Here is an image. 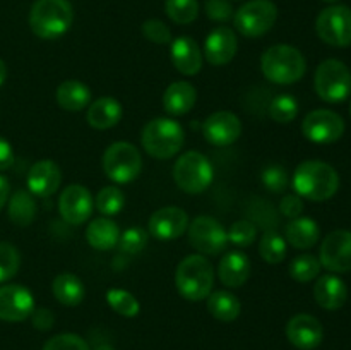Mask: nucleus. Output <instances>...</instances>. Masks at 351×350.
Wrapping results in <instances>:
<instances>
[{
    "label": "nucleus",
    "mask_w": 351,
    "mask_h": 350,
    "mask_svg": "<svg viewBox=\"0 0 351 350\" xmlns=\"http://www.w3.org/2000/svg\"><path fill=\"white\" fill-rule=\"evenodd\" d=\"M204 9L209 19L216 23H228L235 16L230 0H206Z\"/></svg>",
    "instance_id": "44"
},
{
    "label": "nucleus",
    "mask_w": 351,
    "mask_h": 350,
    "mask_svg": "<svg viewBox=\"0 0 351 350\" xmlns=\"http://www.w3.org/2000/svg\"><path fill=\"white\" fill-rule=\"evenodd\" d=\"M27 191L38 198H50L62 184V170L53 160H40L27 172Z\"/></svg>",
    "instance_id": "20"
},
{
    "label": "nucleus",
    "mask_w": 351,
    "mask_h": 350,
    "mask_svg": "<svg viewBox=\"0 0 351 350\" xmlns=\"http://www.w3.org/2000/svg\"><path fill=\"white\" fill-rule=\"evenodd\" d=\"M197 102V91L189 81H175L165 89L163 108L173 117L185 115L194 108Z\"/></svg>",
    "instance_id": "24"
},
{
    "label": "nucleus",
    "mask_w": 351,
    "mask_h": 350,
    "mask_svg": "<svg viewBox=\"0 0 351 350\" xmlns=\"http://www.w3.org/2000/svg\"><path fill=\"white\" fill-rule=\"evenodd\" d=\"M143 34L156 45H170L173 40L170 27L160 19H147L143 24Z\"/></svg>",
    "instance_id": "43"
},
{
    "label": "nucleus",
    "mask_w": 351,
    "mask_h": 350,
    "mask_svg": "<svg viewBox=\"0 0 351 350\" xmlns=\"http://www.w3.org/2000/svg\"><path fill=\"white\" fill-rule=\"evenodd\" d=\"M208 311L218 321L230 323L239 318L242 312V304H240L239 297L230 290H216L209 294Z\"/></svg>",
    "instance_id": "31"
},
{
    "label": "nucleus",
    "mask_w": 351,
    "mask_h": 350,
    "mask_svg": "<svg viewBox=\"0 0 351 350\" xmlns=\"http://www.w3.org/2000/svg\"><path fill=\"white\" fill-rule=\"evenodd\" d=\"M189 242L202 256H216L228 247V232L209 215L195 216L189 223Z\"/></svg>",
    "instance_id": "10"
},
{
    "label": "nucleus",
    "mask_w": 351,
    "mask_h": 350,
    "mask_svg": "<svg viewBox=\"0 0 351 350\" xmlns=\"http://www.w3.org/2000/svg\"><path fill=\"white\" fill-rule=\"evenodd\" d=\"M43 350H91V347L79 335H74V333H60V335L51 336L43 345Z\"/></svg>",
    "instance_id": "42"
},
{
    "label": "nucleus",
    "mask_w": 351,
    "mask_h": 350,
    "mask_svg": "<svg viewBox=\"0 0 351 350\" xmlns=\"http://www.w3.org/2000/svg\"><path fill=\"white\" fill-rule=\"evenodd\" d=\"M122 115L123 110L119 100L112 98V96H101L88 106L86 120L93 129L106 130L115 127L122 120Z\"/></svg>",
    "instance_id": "23"
},
{
    "label": "nucleus",
    "mask_w": 351,
    "mask_h": 350,
    "mask_svg": "<svg viewBox=\"0 0 351 350\" xmlns=\"http://www.w3.org/2000/svg\"><path fill=\"white\" fill-rule=\"evenodd\" d=\"M350 112H351V105H350Z\"/></svg>",
    "instance_id": "52"
},
{
    "label": "nucleus",
    "mask_w": 351,
    "mask_h": 350,
    "mask_svg": "<svg viewBox=\"0 0 351 350\" xmlns=\"http://www.w3.org/2000/svg\"><path fill=\"white\" fill-rule=\"evenodd\" d=\"M315 93L328 103L345 102L351 95V71L338 58H328L315 71Z\"/></svg>",
    "instance_id": "8"
},
{
    "label": "nucleus",
    "mask_w": 351,
    "mask_h": 350,
    "mask_svg": "<svg viewBox=\"0 0 351 350\" xmlns=\"http://www.w3.org/2000/svg\"><path fill=\"white\" fill-rule=\"evenodd\" d=\"M259 254L266 263L278 264L287 256V240L276 230H266L261 237Z\"/></svg>",
    "instance_id": "32"
},
{
    "label": "nucleus",
    "mask_w": 351,
    "mask_h": 350,
    "mask_svg": "<svg viewBox=\"0 0 351 350\" xmlns=\"http://www.w3.org/2000/svg\"><path fill=\"white\" fill-rule=\"evenodd\" d=\"M242 120L228 110L211 113L202 124V134L213 146L226 148L242 136Z\"/></svg>",
    "instance_id": "15"
},
{
    "label": "nucleus",
    "mask_w": 351,
    "mask_h": 350,
    "mask_svg": "<svg viewBox=\"0 0 351 350\" xmlns=\"http://www.w3.org/2000/svg\"><path fill=\"white\" fill-rule=\"evenodd\" d=\"M261 180H263V185L267 191L273 192V194H281V192L287 191L290 177H288L287 168L273 163L264 168L263 174H261Z\"/></svg>",
    "instance_id": "40"
},
{
    "label": "nucleus",
    "mask_w": 351,
    "mask_h": 350,
    "mask_svg": "<svg viewBox=\"0 0 351 350\" xmlns=\"http://www.w3.org/2000/svg\"><path fill=\"white\" fill-rule=\"evenodd\" d=\"M298 110H300V106H298V102L295 96L278 95L271 100L267 112H269L271 120H274V122L290 124L291 120L297 119Z\"/></svg>",
    "instance_id": "35"
},
{
    "label": "nucleus",
    "mask_w": 351,
    "mask_h": 350,
    "mask_svg": "<svg viewBox=\"0 0 351 350\" xmlns=\"http://www.w3.org/2000/svg\"><path fill=\"white\" fill-rule=\"evenodd\" d=\"M189 229V215L178 206H165L151 215L147 232L158 240L170 242L184 235Z\"/></svg>",
    "instance_id": "16"
},
{
    "label": "nucleus",
    "mask_w": 351,
    "mask_h": 350,
    "mask_svg": "<svg viewBox=\"0 0 351 350\" xmlns=\"http://www.w3.org/2000/svg\"><path fill=\"white\" fill-rule=\"evenodd\" d=\"M34 311V297L24 285L10 283L0 287V319L21 323Z\"/></svg>",
    "instance_id": "17"
},
{
    "label": "nucleus",
    "mask_w": 351,
    "mask_h": 350,
    "mask_svg": "<svg viewBox=\"0 0 351 350\" xmlns=\"http://www.w3.org/2000/svg\"><path fill=\"white\" fill-rule=\"evenodd\" d=\"M74 9L69 0H36L29 10V27L41 40H57L72 26Z\"/></svg>",
    "instance_id": "4"
},
{
    "label": "nucleus",
    "mask_w": 351,
    "mask_h": 350,
    "mask_svg": "<svg viewBox=\"0 0 351 350\" xmlns=\"http://www.w3.org/2000/svg\"><path fill=\"white\" fill-rule=\"evenodd\" d=\"M33 319V326L38 329H50L53 326V314L47 307H34V311L29 316Z\"/></svg>",
    "instance_id": "46"
},
{
    "label": "nucleus",
    "mask_w": 351,
    "mask_h": 350,
    "mask_svg": "<svg viewBox=\"0 0 351 350\" xmlns=\"http://www.w3.org/2000/svg\"><path fill=\"white\" fill-rule=\"evenodd\" d=\"M5 79H7V65H5V62L0 58V86L5 82Z\"/></svg>",
    "instance_id": "49"
},
{
    "label": "nucleus",
    "mask_w": 351,
    "mask_h": 350,
    "mask_svg": "<svg viewBox=\"0 0 351 350\" xmlns=\"http://www.w3.org/2000/svg\"><path fill=\"white\" fill-rule=\"evenodd\" d=\"M324 2H329V3H335V2H338V0H324Z\"/></svg>",
    "instance_id": "51"
},
{
    "label": "nucleus",
    "mask_w": 351,
    "mask_h": 350,
    "mask_svg": "<svg viewBox=\"0 0 351 350\" xmlns=\"http://www.w3.org/2000/svg\"><path fill=\"white\" fill-rule=\"evenodd\" d=\"M315 31L324 43L331 47L351 45V9L346 5H331L319 14Z\"/></svg>",
    "instance_id": "11"
},
{
    "label": "nucleus",
    "mask_w": 351,
    "mask_h": 350,
    "mask_svg": "<svg viewBox=\"0 0 351 350\" xmlns=\"http://www.w3.org/2000/svg\"><path fill=\"white\" fill-rule=\"evenodd\" d=\"M278 19V7L271 0H249L233 16L237 31L245 38H261Z\"/></svg>",
    "instance_id": "9"
},
{
    "label": "nucleus",
    "mask_w": 351,
    "mask_h": 350,
    "mask_svg": "<svg viewBox=\"0 0 351 350\" xmlns=\"http://www.w3.org/2000/svg\"><path fill=\"white\" fill-rule=\"evenodd\" d=\"M14 165V151L7 139L0 136V172L7 170Z\"/></svg>",
    "instance_id": "47"
},
{
    "label": "nucleus",
    "mask_w": 351,
    "mask_h": 350,
    "mask_svg": "<svg viewBox=\"0 0 351 350\" xmlns=\"http://www.w3.org/2000/svg\"><path fill=\"white\" fill-rule=\"evenodd\" d=\"M101 165L110 180L117 184H129L141 175L143 156L134 144L127 141H117L105 150Z\"/></svg>",
    "instance_id": "7"
},
{
    "label": "nucleus",
    "mask_w": 351,
    "mask_h": 350,
    "mask_svg": "<svg viewBox=\"0 0 351 350\" xmlns=\"http://www.w3.org/2000/svg\"><path fill=\"white\" fill-rule=\"evenodd\" d=\"M288 271H290V277L295 281L307 283V281H312L319 275L321 261L315 256H312V254H302V256H297L291 261Z\"/></svg>",
    "instance_id": "36"
},
{
    "label": "nucleus",
    "mask_w": 351,
    "mask_h": 350,
    "mask_svg": "<svg viewBox=\"0 0 351 350\" xmlns=\"http://www.w3.org/2000/svg\"><path fill=\"white\" fill-rule=\"evenodd\" d=\"M314 299L322 309L328 311H336L343 307L348 299V288L345 281L336 275H324L314 285Z\"/></svg>",
    "instance_id": "25"
},
{
    "label": "nucleus",
    "mask_w": 351,
    "mask_h": 350,
    "mask_svg": "<svg viewBox=\"0 0 351 350\" xmlns=\"http://www.w3.org/2000/svg\"><path fill=\"white\" fill-rule=\"evenodd\" d=\"M226 232H228V242L237 247H250L257 239V226L245 218L233 222Z\"/></svg>",
    "instance_id": "39"
},
{
    "label": "nucleus",
    "mask_w": 351,
    "mask_h": 350,
    "mask_svg": "<svg viewBox=\"0 0 351 350\" xmlns=\"http://www.w3.org/2000/svg\"><path fill=\"white\" fill-rule=\"evenodd\" d=\"M215 178V170L208 156L199 151H187L182 154L173 167V180L187 194H201Z\"/></svg>",
    "instance_id": "6"
},
{
    "label": "nucleus",
    "mask_w": 351,
    "mask_h": 350,
    "mask_svg": "<svg viewBox=\"0 0 351 350\" xmlns=\"http://www.w3.org/2000/svg\"><path fill=\"white\" fill-rule=\"evenodd\" d=\"M106 302L117 314L123 318H136L141 312V304L130 292L122 288H110L106 292Z\"/></svg>",
    "instance_id": "34"
},
{
    "label": "nucleus",
    "mask_w": 351,
    "mask_h": 350,
    "mask_svg": "<svg viewBox=\"0 0 351 350\" xmlns=\"http://www.w3.org/2000/svg\"><path fill=\"white\" fill-rule=\"evenodd\" d=\"M51 292L62 305H69V307L81 304L86 294L82 280L74 273L57 275L51 283Z\"/></svg>",
    "instance_id": "29"
},
{
    "label": "nucleus",
    "mask_w": 351,
    "mask_h": 350,
    "mask_svg": "<svg viewBox=\"0 0 351 350\" xmlns=\"http://www.w3.org/2000/svg\"><path fill=\"white\" fill-rule=\"evenodd\" d=\"M165 12L173 23L191 24L199 16V2L197 0H167Z\"/></svg>",
    "instance_id": "37"
},
{
    "label": "nucleus",
    "mask_w": 351,
    "mask_h": 350,
    "mask_svg": "<svg viewBox=\"0 0 351 350\" xmlns=\"http://www.w3.org/2000/svg\"><path fill=\"white\" fill-rule=\"evenodd\" d=\"M9 196H10V184L3 175H0V211L2 208L5 206V202L9 201Z\"/></svg>",
    "instance_id": "48"
},
{
    "label": "nucleus",
    "mask_w": 351,
    "mask_h": 350,
    "mask_svg": "<svg viewBox=\"0 0 351 350\" xmlns=\"http://www.w3.org/2000/svg\"><path fill=\"white\" fill-rule=\"evenodd\" d=\"M293 189L300 198L322 202L331 199L339 189V175L329 163L321 160L302 161L293 174Z\"/></svg>",
    "instance_id": "1"
},
{
    "label": "nucleus",
    "mask_w": 351,
    "mask_h": 350,
    "mask_svg": "<svg viewBox=\"0 0 351 350\" xmlns=\"http://www.w3.org/2000/svg\"><path fill=\"white\" fill-rule=\"evenodd\" d=\"M120 239V229L108 216H98L86 229V240L93 249L110 250L117 247Z\"/></svg>",
    "instance_id": "26"
},
{
    "label": "nucleus",
    "mask_w": 351,
    "mask_h": 350,
    "mask_svg": "<svg viewBox=\"0 0 351 350\" xmlns=\"http://www.w3.org/2000/svg\"><path fill=\"white\" fill-rule=\"evenodd\" d=\"M249 256L240 250H230L221 257L218 264V277L221 283L228 288H239L250 277Z\"/></svg>",
    "instance_id": "22"
},
{
    "label": "nucleus",
    "mask_w": 351,
    "mask_h": 350,
    "mask_svg": "<svg viewBox=\"0 0 351 350\" xmlns=\"http://www.w3.org/2000/svg\"><path fill=\"white\" fill-rule=\"evenodd\" d=\"M95 206L103 216H115L125 206V196L115 185H106V187L99 189V192L95 198Z\"/></svg>",
    "instance_id": "33"
},
{
    "label": "nucleus",
    "mask_w": 351,
    "mask_h": 350,
    "mask_svg": "<svg viewBox=\"0 0 351 350\" xmlns=\"http://www.w3.org/2000/svg\"><path fill=\"white\" fill-rule=\"evenodd\" d=\"M302 132L312 143L331 144L345 134V120L332 110L319 108L307 113L302 122Z\"/></svg>",
    "instance_id": "12"
},
{
    "label": "nucleus",
    "mask_w": 351,
    "mask_h": 350,
    "mask_svg": "<svg viewBox=\"0 0 351 350\" xmlns=\"http://www.w3.org/2000/svg\"><path fill=\"white\" fill-rule=\"evenodd\" d=\"M280 213L281 216L288 220H293L302 216L304 213V201H302L300 196L295 194H287L283 199L280 201Z\"/></svg>",
    "instance_id": "45"
},
{
    "label": "nucleus",
    "mask_w": 351,
    "mask_h": 350,
    "mask_svg": "<svg viewBox=\"0 0 351 350\" xmlns=\"http://www.w3.org/2000/svg\"><path fill=\"white\" fill-rule=\"evenodd\" d=\"M261 69L267 81L274 84H295L307 71V62L302 51L291 45H274L261 57Z\"/></svg>",
    "instance_id": "2"
},
{
    "label": "nucleus",
    "mask_w": 351,
    "mask_h": 350,
    "mask_svg": "<svg viewBox=\"0 0 351 350\" xmlns=\"http://www.w3.org/2000/svg\"><path fill=\"white\" fill-rule=\"evenodd\" d=\"M21 254L10 242H0V283H5L17 275Z\"/></svg>",
    "instance_id": "38"
},
{
    "label": "nucleus",
    "mask_w": 351,
    "mask_h": 350,
    "mask_svg": "<svg viewBox=\"0 0 351 350\" xmlns=\"http://www.w3.org/2000/svg\"><path fill=\"white\" fill-rule=\"evenodd\" d=\"M239 50V40L232 27H215L204 41V57L215 67L230 64Z\"/></svg>",
    "instance_id": "18"
},
{
    "label": "nucleus",
    "mask_w": 351,
    "mask_h": 350,
    "mask_svg": "<svg viewBox=\"0 0 351 350\" xmlns=\"http://www.w3.org/2000/svg\"><path fill=\"white\" fill-rule=\"evenodd\" d=\"M93 196L88 187L81 184H72L62 191L58 199V211L60 216L71 225H82L93 215Z\"/></svg>",
    "instance_id": "14"
},
{
    "label": "nucleus",
    "mask_w": 351,
    "mask_h": 350,
    "mask_svg": "<svg viewBox=\"0 0 351 350\" xmlns=\"http://www.w3.org/2000/svg\"><path fill=\"white\" fill-rule=\"evenodd\" d=\"M96 350H113V349L110 345H99V347H96Z\"/></svg>",
    "instance_id": "50"
},
{
    "label": "nucleus",
    "mask_w": 351,
    "mask_h": 350,
    "mask_svg": "<svg viewBox=\"0 0 351 350\" xmlns=\"http://www.w3.org/2000/svg\"><path fill=\"white\" fill-rule=\"evenodd\" d=\"M178 294L191 302L208 299L215 285V268L202 254L184 257L175 271Z\"/></svg>",
    "instance_id": "3"
},
{
    "label": "nucleus",
    "mask_w": 351,
    "mask_h": 350,
    "mask_svg": "<svg viewBox=\"0 0 351 350\" xmlns=\"http://www.w3.org/2000/svg\"><path fill=\"white\" fill-rule=\"evenodd\" d=\"M287 336L293 347L300 350L317 349L324 338L321 321L311 314H297L288 321Z\"/></svg>",
    "instance_id": "19"
},
{
    "label": "nucleus",
    "mask_w": 351,
    "mask_h": 350,
    "mask_svg": "<svg viewBox=\"0 0 351 350\" xmlns=\"http://www.w3.org/2000/svg\"><path fill=\"white\" fill-rule=\"evenodd\" d=\"M91 89L77 79L60 82L57 88V103L67 112H81L91 105Z\"/></svg>",
    "instance_id": "28"
},
{
    "label": "nucleus",
    "mask_w": 351,
    "mask_h": 350,
    "mask_svg": "<svg viewBox=\"0 0 351 350\" xmlns=\"http://www.w3.org/2000/svg\"><path fill=\"white\" fill-rule=\"evenodd\" d=\"M319 235H321V229L317 223L305 216L290 220L285 226V240L295 249H311L317 244Z\"/></svg>",
    "instance_id": "27"
},
{
    "label": "nucleus",
    "mask_w": 351,
    "mask_h": 350,
    "mask_svg": "<svg viewBox=\"0 0 351 350\" xmlns=\"http://www.w3.org/2000/svg\"><path fill=\"white\" fill-rule=\"evenodd\" d=\"M141 143L149 156L156 160H168L184 148L185 132L177 120L158 117L144 126Z\"/></svg>",
    "instance_id": "5"
},
{
    "label": "nucleus",
    "mask_w": 351,
    "mask_h": 350,
    "mask_svg": "<svg viewBox=\"0 0 351 350\" xmlns=\"http://www.w3.org/2000/svg\"><path fill=\"white\" fill-rule=\"evenodd\" d=\"M147 244V232L143 229V226H130V229L123 230L120 233V239L117 246L120 247L123 254H129V256H134V254H139L141 250L146 247Z\"/></svg>",
    "instance_id": "41"
},
{
    "label": "nucleus",
    "mask_w": 351,
    "mask_h": 350,
    "mask_svg": "<svg viewBox=\"0 0 351 350\" xmlns=\"http://www.w3.org/2000/svg\"><path fill=\"white\" fill-rule=\"evenodd\" d=\"M321 266L332 273H348L351 271V232L335 230L328 233L321 244L319 254Z\"/></svg>",
    "instance_id": "13"
},
{
    "label": "nucleus",
    "mask_w": 351,
    "mask_h": 350,
    "mask_svg": "<svg viewBox=\"0 0 351 350\" xmlns=\"http://www.w3.org/2000/svg\"><path fill=\"white\" fill-rule=\"evenodd\" d=\"M38 206L34 201L33 194L26 189H17L12 196H10L9 208H7V215L9 220L17 226H27L34 222L36 218Z\"/></svg>",
    "instance_id": "30"
},
{
    "label": "nucleus",
    "mask_w": 351,
    "mask_h": 350,
    "mask_svg": "<svg viewBox=\"0 0 351 350\" xmlns=\"http://www.w3.org/2000/svg\"><path fill=\"white\" fill-rule=\"evenodd\" d=\"M170 58L180 74L195 75L202 69V50L191 36H178L170 43Z\"/></svg>",
    "instance_id": "21"
}]
</instances>
